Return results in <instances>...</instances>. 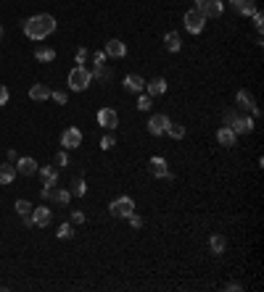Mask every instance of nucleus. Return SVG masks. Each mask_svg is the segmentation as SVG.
Here are the masks:
<instances>
[{
  "mask_svg": "<svg viewBox=\"0 0 264 292\" xmlns=\"http://www.w3.org/2000/svg\"><path fill=\"white\" fill-rule=\"evenodd\" d=\"M3 34H6V29H3V27H0V40H3Z\"/></svg>",
  "mask_w": 264,
  "mask_h": 292,
  "instance_id": "42",
  "label": "nucleus"
},
{
  "mask_svg": "<svg viewBox=\"0 0 264 292\" xmlns=\"http://www.w3.org/2000/svg\"><path fill=\"white\" fill-rule=\"evenodd\" d=\"M79 145H82V132L77 126H69V129L61 132V148L64 150H77Z\"/></svg>",
  "mask_w": 264,
  "mask_h": 292,
  "instance_id": "7",
  "label": "nucleus"
},
{
  "mask_svg": "<svg viewBox=\"0 0 264 292\" xmlns=\"http://www.w3.org/2000/svg\"><path fill=\"white\" fill-rule=\"evenodd\" d=\"M230 129L235 132V134H251L254 132V119H251V116H235V121L230 124Z\"/></svg>",
  "mask_w": 264,
  "mask_h": 292,
  "instance_id": "12",
  "label": "nucleus"
},
{
  "mask_svg": "<svg viewBox=\"0 0 264 292\" xmlns=\"http://www.w3.org/2000/svg\"><path fill=\"white\" fill-rule=\"evenodd\" d=\"M114 145H117V137H114V134H103L100 137V148L103 150H111Z\"/></svg>",
  "mask_w": 264,
  "mask_h": 292,
  "instance_id": "31",
  "label": "nucleus"
},
{
  "mask_svg": "<svg viewBox=\"0 0 264 292\" xmlns=\"http://www.w3.org/2000/svg\"><path fill=\"white\" fill-rule=\"evenodd\" d=\"M145 92H148L151 98L164 95V92H167V79H164V77H156V79H151V82H145Z\"/></svg>",
  "mask_w": 264,
  "mask_h": 292,
  "instance_id": "16",
  "label": "nucleus"
},
{
  "mask_svg": "<svg viewBox=\"0 0 264 292\" xmlns=\"http://www.w3.org/2000/svg\"><path fill=\"white\" fill-rule=\"evenodd\" d=\"M56 235H59V240H72V237H74V227L66 221V224L59 227V232H56Z\"/></svg>",
  "mask_w": 264,
  "mask_h": 292,
  "instance_id": "29",
  "label": "nucleus"
},
{
  "mask_svg": "<svg viewBox=\"0 0 264 292\" xmlns=\"http://www.w3.org/2000/svg\"><path fill=\"white\" fill-rule=\"evenodd\" d=\"M103 53H106L109 58H124V55H127V45H124L122 40H109Z\"/></svg>",
  "mask_w": 264,
  "mask_h": 292,
  "instance_id": "17",
  "label": "nucleus"
},
{
  "mask_svg": "<svg viewBox=\"0 0 264 292\" xmlns=\"http://www.w3.org/2000/svg\"><path fill=\"white\" fill-rule=\"evenodd\" d=\"M225 248H227L225 237H222V235H212V240H209V250H212L214 255H222V253H225Z\"/></svg>",
  "mask_w": 264,
  "mask_h": 292,
  "instance_id": "24",
  "label": "nucleus"
},
{
  "mask_svg": "<svg viewBox=\"0 0 264 292\" xmlns=\"http://www.w3.org/2000/svg\"><path fill=\"white\" fill-rule=\"evenodd\" d=\"M56 32V19L50 14H37V16H29L24 21V34L34 42H42L45 37H50Z\"/></svg>",
  "mask_w": 264,
  "mask_h": 292,
  "instance_id": "1",
  "label": "nucleus"
},
{
  "mask_svg": "<svg viewBox=\"0 0 264 292\" xmlns=\"http://www.w3.org/2000/svg\"><path fill=\"white\" fill-rule=\"evenodd\" d=\"M182 24H185V29H188L190 34H201L203 27H206V19H203L201 11L190 8V11H185V16H182Z\"/></svg>",
  "mask_w": 264,
  "mask_h": 292,
  "instance_id": "4",
  "label": "nucleus"
},
{
  "mask_svg": "<svg viewBox=\"0 0 264 292\" xmlns=\"http://www.w3.org/2000/svg\"><path fill=\"white\" fill-rule=\"evenodd\" d=\"M124 90H127V92H137V95H140V92L145 90V79L140 74H127V77H124Z\"/></svg>",
  "mask_w": 264,
  "mask_h": 292,
  "instance_id": "15",
  "label": "nucleus"
},
{
  "mask_svg": "<svg viewBox=\"0 0 264 292\" xmlns=\"http://www.w3.org/2000/svg\"><path fill=\"white\" fill-rule=\"evenodd\" d=\"M53 200L59 203V205H69V200H72V190H56Z\"/></svg>",
  "mask_w": 264,
  "mask_h": 292,
  "instance_id": "28",
  "label": "nucleus"
},
{
  "mask_svg": "<svg viewBox=\"0 0 264 292\" xmlns=\"http://www.w3.org/2000/svg\"><path fill=\"white\" fill-rule=\"evenodd\" d=\"M235 116H238V111H225V113H222V124L230 126V124L235 121Z\"/></svg>",
  "mask_w": 264,
  "mask_h": 292,
  "instance_id": "36",
  "label": "nucleus"
},
{
  "mask_svg": "<svg viewBox=\"0 0 264 292\" xmlns=\"http://www.w3.org/2000/svg\"><path fill=\"white\" fill-rule=\"evenodd\" d=\"M148 166H151V174H153L156 179H172V171H169L167 161H164L162 156H153V158H151V163H148Z\"/></svg>",
  "mask_w": 264,
  "mask_h": 292,
  "instance_id": "11",
  "label": "nucleus"
},
{
  "mask_svg": "<svg viewBox=\"0 0 264 292\" xmlns=\"http://www.w3.org/2000/svg\"><path fill=\"white\" fill-rule=\"evenodd\" d=\"M37 174L42 177V187H56L59 184V166H40L37 169Z\"/></svg>",
  "mask_w": 264,
  "mask_h": 292,
  "instance_id": "13",
  "label": "nucleus"
},
{
  "mask_svg": "<svg viewBox=\"0 0 264 292\" xmlns=\"http://www.w3.org/2000/svg\"><path fill=\"white\" fill-rule=\"evenodd\" d=\"M169 124H172V119L167 113H153L151 119H148V132H151L153 137H162V134H167Z\"/></svg>",
  "mask_w": 264,
  "mask_h": 292,
  "instance_id": "6",
  "label": "nucleus"
},
{
  "mask_svg": "<svg viewBox=\"0 0 264 292\" xmlns=\"http://www.w3.org/2000/svg\"><path fill=\"white\" fill-rule=\"evenodd\" d=\"M135 108H137V111H151V108H153V98L148 95V92H145V95H143V92H140V98H137Z\"/></svg>",
  "mask_w": 264,
  "mask_h": 292,
  "instance_id": "25",
  "label": "nucleus"
},
{
  "mask_svg": "<svg viewBox=\"0 0 264 292\" xmlns=\"http://www.w3.org/2000/svg\"><path fill=\"white\" fill-rule=\"evenodd\" d=\"M32 203L29 200H16V208H14V211H16V216H29L32 213Z\"/></svg>",
  "mask_w": 264,
  "mask_h": 292,
  "instance_id": "27",
  "label": "nucleus"
},
{
  "mask_svg": "<svg viewBox=\"0 0 264 292\" xmlns=\"http://www.w3.org/2000/svg\"><path fill=\"white\" fill-rule=\"evenodd\" d=\"M167 134H169L172 139H182V137H185V126H182V124H175V121H172V124L167 126Z\"/></svg>",
  "mask_w": 264,
  "mask_h": 292,
  "instance_id": "26",
  "label": "nucleus"
},
{
  "mask_svg": "<svg viewBox=\"0 0 264 292\" xmlns=\"http://www.w3.org/2000/svg\"><path fill=\"white\" fill-rule=\"evenodd\" d=\"M235 100H238V106L243 111H251V116H259V106H256V100H254V95H251L248 90H238Z\"/></svg>",
  "mask_w": 264,
  "mask_h": 292,
  "instance_id": "10",
  "label": "nucleus"
},
{
  "mask_svg": "<svg viewBox=\"0 0 264 292\" xmlns=\"http://www.w3.org/2000/svg\"><path fill=\"white\" fill-rule=\"evenodd\" d=\"M50 98H53L56 103H59V106H66V103H69V95H66L64 90H56V92H50Z\"/></svg>",
  "mask_w": 264,
  "mask_h": 292,
  "instance_id": "33",
  "label": "nucleus"
},
{
  "mask_svg": "<svg viewBox=\"0 0 264 292\" xmlns=\"http://www.w3.org/2000/svg\"><path fill=\"white\" fill-rule=\"evenodd\" d=\"M8 98H11L8 87H6V85H0V106H6V103H8Z\"/></svg>",
  "mask_w": 264,
  "mask_h": 292,
  "instance_id": "39",
  "label": "nucleus"
},
{
  "mask_svg": "<svg viewBox=\"0 0 264 292\" xmlns=\"http://www.w3.org/2000/svg\"><path fill=\"white\" fill-rule=\"evenodd\" d=\"M251 21H254V27L259 29V34H261V29H264V16H261V11L256 8L254 14H251Z\"/></svg>",
  "mask_w": 264,
  "mask_h": 292,
  "instance_id": "32",
  "label": "nucleus"
},
{
  "mask_svg": "<svg viewBox=\"0 0 264 292\" xmlns=\"http://www.w3.org/2000/svg\"><path fill=\"white\" fill-rule=\"evenodd\" d=\"M32 224L34 227H50V221H53V213H50V208L48 205H37V208H32Z\"/></svg>",
  "mask_w": 264,
  "mask_h": 292,
  "instance_id": "9",
  "label": "nucleus"
},
{
  "mask_svg": "<svg viewBox=\"0 0 264 292\" xmlns=\"http://www.w3.org/2000/svg\"><path fill=\"white\" fill-rule=\"evenodd\" d=\"M127 221H130V227H132V229H140V227H143V218L137 216V213H130Z\"/></svg>",
  "mask_w": 264,
  "mask_h": 292,
  "instance_id": "37",
  "label": "nucleus"
},
{
  "mask_svg": "<svg viewBox=\"0 0 264 292\" xmlns=\"http://www.w3.org/2000/svg\"><path fill=\"white\" fill-rule=\"evenodd\" d=\"M34 58H37L40 63H50V61H56V50L48 48V45H40V48L34 50Z\"/></svg>",
  "mask_w": 264,
  "mask_h": 292,
  "instance_id": "22",
  "label": "nucleus"
},
{
  "mask_svg": "<svg viewBox=\"0 0 264 292\" xmlns=\"http://www.w3.org/2000/svg\"><path fill=\"white\" fill-rule=\"evenodd\" d=\"M85 61H87V48H79V50L74 53V63H77V66H82Z\"/></svg>",
  "mask_w": 264,
  "mask_h": 292,
  "instance_id": "35",
  "label": "nucleus"
},
{
  "mask_svg": "<svg viewBox=\"0 0 264 292\" xmlns=\"http://www.w3.org/2000/svg\"><path fill=\"white\" fill-rule=\"evenodd\" d=\"M37 161L34 158H19L16 161V171L19 174H24V177H34V174H37Z\"/></svg>",
  "mask_w": 264,
  "mask_h": 292,
  "instance_id": "18",
  "label": "nucleus"
},
{
  "mask_svg": "<svg viewBox=\"0 0 264 292\" xmlns=\"http://www.w3.org/2000/svg\"><path fill=\"white\" fill-rule=\"evenodd\" d=\"M90 82H93V74H90L85 66H74L72 71H69V90L72 92H85L90 87Z\"/></svg>",
  "mask_w": 264,
  "mask_h": 292,
  "instance_id": "2",
  "label": "nucleus"
},
{
  "mask_svg": "<svg viewBox=\"0 0 264 292\" xmlns=\"http://www.w3.org/2000/svg\"><path fill=\"white\" fill-rule=\"evenodd\" d=\"M56 166H69V150L56 153Z\"/></svg>",
  "mask_w": 264,
  "mask_h": 292,
  "instance_id": "34",
  "label": "nucleus"
},
{
  "mask_svg": "<svg viewBox=\"0 0 264 292\" xmlns=\"http://www.w3.org/2000/svg\"><path fill=\"white\" fill-rule=\"evenodd\" d=\"M106 58H109L106 53H103V50H98V53L93 55V61H95V66H106Z\"/></svg>",
  "mask_w": 264,
  "mask_h": 292,
  "instance_id": "38",
  "label": "nucleus"
},
{
  "mask_svg": "<svg viewBox=\"0 0 264 292\" xmlns=\"http://www.w3.org/2000/svg\"><path fill=\"white\" fill-rule=\"evenodd\" d=\"M98 124L103 126V129L114 132V129L119 126V113L114 111V108H100V111H98Z\"/></svg>",
  "mask_w": 264,
  "mask_h": 292,
  "instance_id": "8",
  "label": "nucleus"
},
{
  "mask_svg": "<svg viewBox=\"0 0 264 292\" xmlns=\"http://www.w3.org/2000/svg\"><path fill=\"white\" fill-rule=\"evenodd\" d=\"M29 98H32V100H40V103L48 100V98H50V87H48V85H40V82H37V85L29 87Z\"/></svg>",
  "mask_w": 264,
  "mask_h": 292,
  "instance_id": "20",
  "label": "nucleus"
},
{
  "mask_svg": "<svg viewBox=\"0 0 264 292\" xmlns=\"http://www.w3.org/2000/svg\"><path fill=\"white\" fill-rule=\"evenodd\" d=\"M196 11H201L203 19H220L222 16V0H196Z\"/></svg>",
  "mask_w": 264,
  "mask_h": 292,
  "instance_id": "5",
  "label": "nucleus"
},
{
  "mask_svg": "<svg viewBox=\"0 0 264 292\" xmlns=\"http://www.w3.org/2000/svg\"><path fill=\"white\" fill-rule=\"evenodd\" d=\"M16 179V166L11 163H0V184H11Z\"/></svg>",
  "mask_w": 264,
  "mask_h": 292,
  "instance_id": "23",
  "label": "nucleus"
},
{
  "mask_svg": "<svg viewBox=\"0 0 264 292\" xmlns=\"http://www.w3.org/2000/svg\"><path fill=\"white\" fill-rule=\"evenodd\" d=\"M72 195H87V184H85V179H74L72 182Z\"/></svg>",
  "mask_w": 264,
  "mask_h": 292,
  "instance_id": "30",
  "label": "nucleus"
},
{
  "mask_svg": "<svg viewBox=\"0 0 264 292\" xmlns=\"http://www.w3.org/2000/svg\"><path fill=\"white\" fill-rule=\"evenodd\" d=\"M230 8L235 11L238 16H251L256 11V3H254V0H230Z\"/></svg>",
  "mask_w": 264,
  "mask_h": 292,
  "instance_id": "14",
  "label": "nucleus"
},
{
  "mask_svg": "<svg viewBox=\"0 0 264 292\" xmlns=\"http://www.w3.org/2000/svg\"><path fill=\"white\" fill-rule=\"evenodd\" d=\"M225 289H227V292H240L243 287H240L238 282H227V284H225Z\"/></svg>",
  "mask_w": 264,
  "mask_h": 292,
  "instance_id": "41",
  "label": "nucleus"
},
{
  "mask_svg": "<svg viewBox=\"0 0 264 292\" xmlns=\"http://www.w3.org/2000/svg\"><path fill=\"white\" fill-rule=\"evenodd\" d=\"M164 48H167L169 53H177V50L182 48V40H180L177 32H167V34H164Z\"/></svg>",
  "mask_w": 264,
  "mask_h": 292,
  "instance_id": "21",
  "label": "nucleus"
},
{
  "mask_svg": "<svg viewBox=\"0 0 264 292\" xmlns=\"http://www.w3.org/2000/svg\"><path fill=\"white\" fill-rule=\"evenodd\" d=\"M235 137H238V134L230 129V126H222V129L217 132V142H220L222 148L230 150V148H235Z\"/></svg>",
  "mask_w": 264,
  "mask_h": 292,
  "instance_id": "19",
  "label": "nucleus"
},
{
  "mask_svg": "<svg viewBox=\"0 0 264 292\" xmlns=\"http://www.w3.org/2000/svg\"><path fill=\"white\" fill-rule=\"evenodd\" d=\"M109 213L114 216V218H127L130 213H135V200L132 197H117V200H114L111 205H109Z\"/></svg>",
  "mask_w": 264,
  "mask_h": 292,
  "instance_id": "3",
  "label": "nucleus"
},
{
  "mask_svg": "<svg viewBox=\"0 0 264 292\" xmlns=\"http://www.w3.org/2000/svg\"><path fill=\"white\" fill-rule=\"evenodd\" d=\"M72 224H85V213L82 211H74L72 213Z\"/></svg>",
  "mask_w": 264,
  "mask_h": 292,
  "instance_id": "40",
  "label": "nucleus"
}]
</instances>
